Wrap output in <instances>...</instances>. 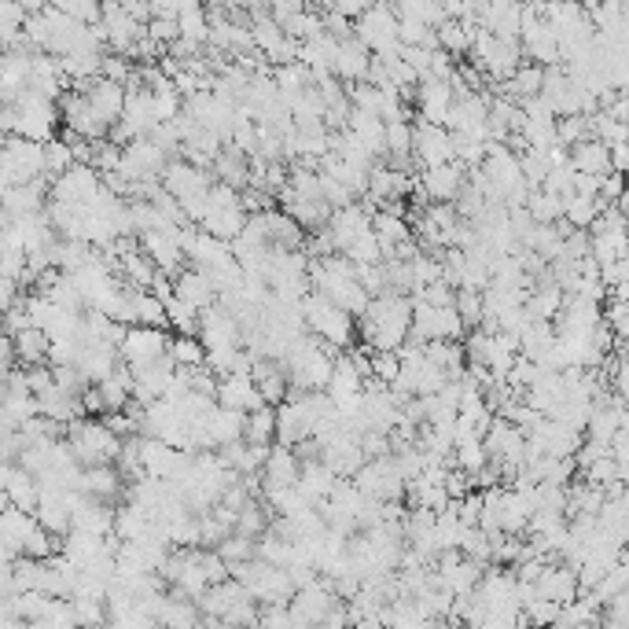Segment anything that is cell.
I'll use <instances>...</instances> for the list:
<instances>
[{
	"instance_id": "obj_1",
	"label": "cell",
	"mask_w": 629,
	"mask_h": 629,
	"mask_svg": "<svg viewBox=\"0 0 629 629\" xmlns=\"http://www.w3.org/2000/svg\"><path fill=\"white\" fill-rule=\"evenodd\" d=\"M412 324V295L383 291L368 298L365 313L357 317V335L365 339L368 350H398L409 335Z\"/></svg>"
},
{
	"instance_id": "obj_2",
	"label": "cell",
	"mask_w": 629,
	"mask_h": 629,
	"mask_svg": "<svg viewBox=\"0 0 629 629\" xmlns=\"http://www.w3.org/2000/svg\"><path fill=\"white\" fill-rule=\"evenodd\" d=\"M298 309H302L306 332L324 339V343H332L335 350H346V346L357 343V317H350L346 309L328 302L321 291H306V295L298 298Z\"/></svg>"
},
{
	"instance_id": "obj_3",
	"label": "cell",
	"mask_w": 629,
	"mask_h": 629,
	"mask_svg": "<svg viewBox=\"0 0 629 629\" xmlns=\"http://www.w3.org/2000/svg\"><path fill=\"white\" fill-rule=\"evenodd\" d=\"M354 37L372 56L398 52L401 41H398V15H394V4H390V0H376V4H368L361 15H354Z\"/></svg>"
},
{
	"instance_id": "obj_4",
	"label": "cell",
	"mask_w": 629,
	"mask_h": 629,
	"mask_svg": "<svg viewBox=\"0 0 629 629\" xmlns=\"http://www.w3.org/2000/svg\"><path fill=\"white\" fill-rule=\"evenodd\" d=\"M464 321L453 306H427L420 298H412V324H409V343L424 346L427 339H464Z\"/></svg>"
},
{
	"instance_id": "obj_5",
	"label": "cell",
	"mask_w": 629,
	"mask_h": 629,
	"mask_svg": "<svg viewBox=\"0 0 629 629\" xmlns=\"http://www.w3.org/2000/svg\"><path fill=\"white\" fill-rule=\"evenodd\" d=\"M170 354V328H151V324H126V332L118 339V357L122 365L133 372V368H144L151 361Z\"/></svg>"
},
{
	"instance_id": "obj_6",
	"label": "cell",
	"mask_w": 629,
	"mask_h": 629,
	"mask_svg": "<svg viewBox=\"0 0 629 629\" xmlns=\"http://www.w3.org/2000/svg\"><path fill=\"white\" fill-rule=\"evenodd\" d=\"M350 479L365 497H376V501H401L405 497V475L398 471V460L390 453L365 460Z\"/></svg>"
},
{
	"instance_id": "obj_7",
	"label": "cell",
	"mask_w": 629,
	"mask_h": 629,
	"mask_svg": "<svg viewBox=\"0 0 629 629\" xmlns=\"http://www.w3.org/2000/svg\"><path fill=\"white\" fill-rule=\"evenodd\" d=\"M0 173L8 177V184H23L41 177L45 173V144L26 140L19 133H8L4 148H0Z\"/></svg>"
},
{
	"instance_id": "obj_8",
	"label": "cell",
	"mask_w": 629,
	"mask_h": 629,
	"mask_svg": "<svg viewBox=\"0 0 629 629\" xmlns=\"http://www.w3.org/2000/svg\"><path fill=\"white\" fill-rule=\"evenodd\" d=\"M170 155L155 144L151 137H133L122 148V159H118V173L126 177L129 184L133 181H159L162 170H166Z\"/></svg>"
},
{
	"instance_id": "obj_9",
	"label": "cell",
	"mask_w": 629,
	"mask_h": 629,
	"mask_svg": "<svg viewBox=\"0 0 629 629\" xmlns=\"http://www.w3.org/2000/svg\"><path fill=\"white\" fill-rule=\"evenodd\" d=\"M339 596L332 593V585L324 582L321 574L309 585H298L291 600H287V611H291V626H317L324 622V615L332 611V604Z\"/></svg>"
},
{
	"instance_id": "obj_10",
	"label": "cell",
	"mask_w": 629,
	"mask_h": 629,
	"mask_svg": "<svg viewBox=\"0 0 629 629\" xmlns=\"http://www.w3.org/2000/svg\"><path fill=\"white\" fill-rule=\"evenodd\" d=\"M181 225H162V229L140 232L137 236L140 251L148 254L151 262H155V269L166 273V276H173L177 269H184V247H181V232H177Z\"/></svg>"
},
{
	"instance_id": "obj_11",
	"label": "cell",
	"mask_w": 629,
	"mask_h": 629,
	"mask_svg": "<svg viewBox=\"0 0 629 629\" xmlns=\"http://www.w3.org/2000/svg\"><path fill=\"white\" fill-rule=\"evenodd\" d=\"M195 335H199V343H203L206 350H232V346H243L240 321H236L221 302H214V306H206L203 313H199Z\"/></svg>"
},
{
	"instance_id": "obj_12",
	"label": "cell",
	"mask_w": 629,
	"mask_h": 629,
	"mask_svg": "<svg viewBox=\"0 0 629 629\" xmlns=\"http://www.w3.org/2000/svg\"><path fill=\"white\" fill-rule=\"evenodd\" d=\"M159 184L177 199V203H184V199H199V195L210 192L214 170H199V166H192L188 159H173V162H166Z\"/></svg>"
},
{
	"instance_id": "obj_13",
	"label": "cell",
	"mask_w": 629,
	"mask_h": 629,
	"mask_svg": "<svg viewBox=\"0 0 629 629\" xmlns=\"http://www.w3.org/2000/svg\"><path fill=\"white\" fill-rule=\"evenodd\" d=\"M468 170L460 166L457 159L453 162H438V166H424L416 173V192L427 195V203H453V195L460 192Z\"/></svg>"
},
{
	"instance_id": "obj_14",
	"label": "cell",
	"mask_w": 629,
	"mask_h": 629,
	"mask_svg": "<svg viewBox=\"0 0 629 629\" xmlns=\"http://www.w3.org/2000/svg\"><path fill=\"white\" fill-rule=\"evenodd\" d=\"M96 192H100V173L92 170L89 162H74L63 173H56L52 184H48V195L63 199V203H92Z\"/></svg>"
},
{
	"instance_id": "obj_15",
	"label": "cell",
	"mask_w": 629,
	"mask_h": 629,
	"mask_svg": "<svg viewBox=\"0 0 629 629\" xmlns=\"http://www.w3.org/2000/svg\"><path fill=\"white\" fill-rule=\"evenodd\" d=\"M412 159L416 166H438V162H453V137L446 126H431V122H416L412 126Z\"/></svg>"
},
{
	"instance_id": "obj_16",
	"label": "cell",
	"mask_w": 629,
	"mask_h": 629,
	"mask_svg": "<svg viewBox=\"0 0 629 629\" xmlns=\"http://www.w3.org/2000/svg\"><path fill=\"white\" fill-rule=\"evenodd\" d=\"M85 103L92 107V115L100 118L103 126L111 129L122 118V103H126V85H118L111 78H92L85 89H81Z\"/></svg>"
},
{
	"instance_id": "obj_17",
	"label": "cell",
	"mask_w": 629,
	"mask_h": 629,
	"mask_svg": "<svg viewBox=\"0 0 629 629\" xmlns=\"http://www.w3.org/2000/svg\"><path fill=\"white\" fill-rule=\"evenodd\" d=\"M412 103L420 111V122H431V126H446L449 103H453V92L442 78H420L416 89H412Z\"/></svg>"
},
{
	"instance_id": "obj_18",
	"label": "cell",
	"mask_w": 629,
	"mask_h": 629,
	"mask_svg": "<svg viewBox=\"0 0 629 629\" xmlns=\"http://www.w3.org/2000/svg\"><path fill=\"white\" fill-rule=\"evenodd\" d=\"M48 177H34V181H23V184H8L4 192H0V210L8 214V218H19V214H37V210H45V199H48Z\"/></svg>"
},
{
	"instance_id": "obj_19",
	"label": "cell",
	"mask_w": 629,
	"mask_h": 629,
	"mask_svg": "<svg viewBox=\"0 0 629 629\" xmlns=\"http://www.w3.org/2000/svg\"><path fill=\"white\" fill-rule=\"evenodd\" d=\"M214 401L225 405V409H236V412H251L258 405H265L258 387H254V379L247 372H229V376H218V387H214Z\"/></svg>"
},
{
	"instance_id": "obj_20",
	"label": "cell",
	"mask_w": 629,
	"mask_h": 629,
	"mask_svg": "<svg viewBox=\"0 0 629 629\" xmlns=\"http://www.w3.org/2000/svg\"><path fill=\"white\" fill-rule=\"evenodd\" d=\"M78 490L96 497V501H115V497H126V479L115 464H89V468L78 471Z\"/></svg>"
},
{
	"instance_id": "obj_21",
	"label": "cell",
	"mask_w": 629,
	"mask_h": 629,
	"mask_svg": "<svg viewBox=\"0 0 629 629\" xmlns=\"http://www.w3.org/2000/svg\"><path fill=\"white\" fill-rule=\"evenodd\" d=\"M368 63H372V52H368L354 34L343 37V41H335V52H332V74L346 85H354V81H365L368 74Z\"/></svg>"
},
{
	"instance_id": "obj_22",
	"label": "cell",
	"mask_w": 629,
	"mask_h": 629,
	"mask_svg": "<svg viewBox=\"0 0 629 629\" xmlns=\"http://www.w3.org/2000/svg\"><path fill=\"white\" fill-rule=\"evenodd\" d=\"M173 295L181 298V302H188V306L195 309V313H203L206 306H214L218 302V287L210 284V276H203L199 269H177L173 273Z\"/></svg>"
},
{
	"instance_id": "obj_23",
	"label": "cell",
	"mask_w": 629,
	"mask_h": 629,
	"mask_svg": "<svg viewBox=\"0 0 629 629\" xmlns=\"http://www.w3.org/2000/svg\"><path fill=\"white\" fill-rule=\"evenodd\" d=\"M251 379H254V387H258V394H262L265 405H280V401L287 398V387H291L280 357H254Z\"/></svg>"
},
{
	"instance_id": "obj_24",
	"label": "cell",
	"mask_w": 629,
	"mask_h": 629,
	"mask_svg": "<svg viewBox=\"0 0 629 629\" xmlns=\"http://www.w3.org/2000/svg\"><path fill=\"white\" fill-rule=\"evenodd\" d=\"M335 479H339V475H335V471L328 468L324 460H317V457L298 460V482H295V486H298V493H302V497L313 504V508H317V504H321L324 497L332 493Z\"/></svg>"
},
{
	"instance_id": "obj_25",
	"label": "cell",
	"mask_w": 629,
	"mask_h": 629,
	"mask_svg": "<svg viewBox=\"0 0 629 629\" xmlns=\"http://www.w3.org/2000/svg\"><path fill=\"white\" fill-rule=\"evenodd\" d=\"M34 398H37V412H41V416H48V420H56V424H63V427H67L70 420L85 416V412H81V398H78V394L63 390L56 379H52L45 390H37Z\"/></svg>"
},
{
	"instance_id": "obj_26",
	"label": "cell",
	"mask_w": 629,
	"mask_h": 629,
	"mask_svg": "<svg viewBox=\"0 0 629 629\" xmlns=\"http://www.w3.org/2000/svg\"><path fill=\"white\" fill-rule=\"evenodd\" d=\"M357 137V144L372 155V159H383V118L376 111H361V107H350V115H346V126Z\"/></svg>"
},
{
	"instance_id": "obj_27",
	"label": "cell",
	"mask_w": 629,
	"mask_h": 629,
	"mask_svg": "<svg viewBox=\"0 0 629 629\" xmlns=\"http://www.w3.org/2000/svg\"><path fill=\"white\" fill-rule=\"evenodd\" d=\"M567 162H571V170L593 173V177L611 173V162H607V144H600L596 137H585V140H578V144H571Z\"/></svg>"
},
{
	"instance_id": "obj_28",
	"label": "cell",
	"mask_w": 629,
	"mask_h": 629,
	"mask_svg": "<svg viewBox=\"0 0 629 629\" xmlns=\"http://www.w3.org/2000/svg\"><path fill=\"white\" fill-rule=\"evenodd\" d=\"M48 332L45 328H37V324H30V328H23V332L12 335V357L15 365H41V361H48Z\"/></svg>"
},
{
	"instance_id": "obj_29",
	"label": "cell",
	"mask_w": 629,
	"mask_h": 629,
	"mask_svg": "<svg viewBox=\"0 0 629 629\" xmlns=\"http://www.w3.org/2000/svg\"><path fill=\"white\" fill-rule=\"evenodd\" d=\"M96 394L103 401V412H115V409H126L129 405V394H133V372L126 365H118L111 376H103L100 383H92Z\"/></svg>"
},
{
	"instance_id": "obj_30",
	"label": "cell",
	"mask_w": 629,
	"mask_h": 629,
	"mask_svg": "<svg viewBox=\"0 0 629 629\" xmlns=\"http://www.w3.org/2000/svg\"><path fill=\"white\" fill-rule=\"evenodd\" d=\"M243 442L273 446L276 442V409L273 405H258V409L243 412Z\"/></svg>"
},
{
	"instance_id": "obj_31",
	"label": "cell",
	"mask_w": 629,
	"mask_h": 629,
	"mask_svg": "<svg viewBox=\"0 0 629 629\" xmlns=\"http://www.w3.org/2000/svg\"><path fill=\"white\" fill-rule=\"evenodd\" d=\"M280 206H284L287 214H291L306 232L324 229L328 218H332V206L324 203V199H280Z\"/></svg>"
},
{
	"instance_id": "obj_32",
	"label": "cell",
	"mask_w": 629,
	"mask_h": 629,
	"mask_svg": "<svg viewBox=\"0 0 629 629\" xmlns=\"http://www.w3.org/2000/svg\"><path fill=\"white\" fill-rule=\"evenodd\" d=\"M424 354H427V361H435L438 368H446L449 379L460 376L464 365H468V357H464V343H460V339H427Z\"/></svg>"
},
{
	"instance_id": "obj_33",
	"label": "cell",
	"mask_w": 629,
	"mask_h": 629,
	"mask_svg": "<svg viewBox=\"0 0 629 629\" xmlns=\"http://www.w3.org/2000/svg\"><path fill=\"white\" fill-rule=\"evenodd\" d=\"M4 493H8V504L23 508V512H34V508H37V479H34V471H26V468H19V464H12V475H8V482H4Z\"/></svg>"
},
{
	"instance_id": "obj_34",
	"label": "cell",
	"mask_w": 629,
	"mask_h": 629,
	"mask_svg": "<svg viewBox=\"0 0 629 629\" xmlns=\"http://www.w3.org/2000/svg\"><path fill=\"white\" fill-rule=\"evenodd\" d=\"M151 527V515L144 508H137L133 501H126L122 508H115V523H111V534L118 541H137L144 530Z\"/></svg>"
},
{
	"instance_id": "obj_35",
	"label": "cell",
	"mask_w": 629,
	"mask_h": 629,
	"mask_svg": "<svg viewBox=\"0 0 629 629\" xmlns=\"http://www.w3.org/2000/svg\"><path fill=\"white\" fill-rule=\"evenodd\" d=\"M607 199H600V195H563V221L571 225V229H589L596 218V210L604 206Z\"/></svg>"
},
{
	"instance_id": "obj_36",
	"label": "cell",
	"mask_w": 629,
	"mask_h": 629,
	"mask_svg": "<svg viewBox=\"0 0 629 629\" xmlns=\"http://www.w3.org/2000/svg\"><path fill=\"white\" fill-rule=\"evenodd\" d=\"M527 214L534 221H541V225H552V221H560L563 218V199L560 195H552L545 192V188H530L527 192Z\"/></svg>"
},
{
	"instance_id": "obj_37",
	"label": "cell",
	"mask_w": 629,
	"mask_h": 629,
	"mask_svg": "<svg viewBox=\"0 0 629 629\" xmlns=\"http://www.w3.org/2000/svg\"><path fill=\"white\" fill-rule=\"evenodd\" d=\"M170 357L177 368H199L206 365V346L199 335H170Z\"/></svg>"
},
{
	"instance_id": "obj_38",
	"label": "cell",
	"mask_w": 629,
	"mask_h": 629,
	"mask_svg": "<svg viewBox=\"0 0 629 629\" xmlns=\"http://www.w3.org/2000/svg\"><path fill=\"white\" fill-rule=\"evenodd\" d=\"M435 37H438V48H442V52H449L453 59L468 56L471 37H468V30L457 23V19H442V23L435 26Z\"/></svg>"
},
{
	"instance_id": "obj_39",
	"label": "cell",
	"mask_w": 629,
	"mask_h": 629,
	"mask_svg": "<svg viewBox=\"0 0 629 629\" xmlns=\"http://www.w3.org/2000/svg\"><path fill=\"white\" fill-rule=\"evenodd\" d=\"M162 306H166V324H170V332L195 335V328H199V313H195L188 302H181L177 295H170V298H162Z\"/></svg>"
},
{
	"instance_id": "obj_40",
	"label": "cell",
	"mask_w": 629,
	"mask_h": 629,
	"mask_svg": "<svg viewBox=\"0 0 629 629\" xmlns=\"http://www.w3.org/2000/svg\"><path fill=\"white\" fill-rule=\"evenodd\" d=\"M177 26H181V37L195 41V45H206V34H210V12H206L203 4H195V8H184L177 15Z\"/></svg>"
},
{
	"instance_id": "obj_41",
	"label": "cell",
	"mask_w": 629,
	"mask_h": 629,
	"mask_svg": "<svg viewBox=\"0 0 629 629\" xmlns=\"http://www.w3.org/2000/svg\"><path fill=\"white\" fill-rule=\"evenodd\" d=\"M346 258L357 265H372V262H383V251H379V240L376 232H372V225H368L365 232H357L354 240H350V247H346Z\"/></svg>"
},
{
	"instance_id": "obj_42",
	"label": "cell",
	"mask_w": 629,
	"mask_h": 629,
	"mask_svg": "<svg viewBox=\"0 0 629 629\" xmlns=\"http://www.w3.org/2000/svg\"><path fill=\"white\" fill-rule=\"evenodd\" d=\"M582 479H589V482H596V486H607V482H626V468L618 464L611 453H604V457H596V460H589L582 468Z\"/></svg>"
},
{
	"instance_id": "obj_43",
	"label": "cell",
	"mask_w": 629,
	"mask_h": 629,
	"mask_svg": "<svg viewBox=\"0 0 629 629\" xmlns=\"http://www.w3.org/2000/svg\"><path fill=\"white\" fill-rule=\"evenodd\" d=\"M486 449H482V438H468V442H457L453 446V468L468 471V475H475V471L486 464Z\"/></svg>"
},
{
	"instance_id": "obj_44",
	"label": "cell",
	"mask_w": 629,
	"mask_h": 629,
	"mask_svg": "<svg viewBox=\"0 0 629 629\" xmlns=\"http://www.w3.org/2000/svg\"><path fill=\"white\" fill-rule=\"evenodd\" d=\"M453 309L460 313L464 328H475L482 317V291H475V287H457V291H453Z\"/></svg>"
},
{
	"instance_id": "obj_45",
	"label": "cell",
	"mask_w": 629,
	"mask_h": 629,
	"mask_svg": "<svg viewBox=\"0 0 629 629\" xmlns=\"http://www.w3.org/2000/svg\"><path fill=\"white\" fill-rule=\"evenodd\" d=\"M383 155H412V126L409 122H383Z\"/></svg>"
},
{
	"instance_id": "obj_46",
	"label": "cell",
	"mask_w": 629,
	"mask_h": 629,
	"mask_svg": "<svg viewBox=\"0 0 629 629\" xmlns=\"http://www.w3.org/2000/svg\"><path fill=\"white\" fill-rule=\"evenodd\" d=\"M67 166H74V151L63 137H52L45 140V177L52 181L56 173H63Z\"/></svg>"
},
{
	"instance_id": "obj_47",
	"label": "cell",
	"mask_w": 629,
	"mask_h": 629,
	"mask_svg": "<svg viewBox=\"0 0 629 629\" xmlns=\"http://www.w3.org/2000/svg\"><path fill=\"white\" fill-rule=\"evenodd\" d=\"M56 12L78 19V23H100V0H48Z\"/></svg>"
},
{
	"instance_id": "obj_48",
	"label": "cell",
	"mask_w": 629,
	"mask_h": 629,
	"mask_svg": "<svg viewBox=\"0 0 629 629\" xmlns=\"http://www.w3.org/2000/svg\"><path fill=\"white\" fill-rule=\"evenodd\" d=\"M585 137H589V118H585V115L556 118V144L571 148V144H578V140H585Z\"/></svg>"
},
{
	"instance_id": "obj_49",
	"label": "cell",
	"mask_w": 629,
	"mask_h": 629,
	"mask_svg": "<svg viewBox=\"0 0 629 629\" xmlns=\"http://www.w3.org/2000/svg\"><path fill=\"white\" fill-rule=\"evenodd\" d=\"M144 30H148V37L155 41V45H170V41H177L181 37V26H177V15H151L148 23H144Z\"/></svg>"
},
{
	"instance_id": "obj_50",
	"label": "cell",
	"mask_w": 629,
	"mask_h": 629,
	"mask_svg": "<svg viewBox=\"0 0 629 629\" xmlns=\"http://www.w3.org/2000/svg\"><path fill=\"white\" fill-rule=\"evenodd\" d=\"M431 52L435 48H424V45H401L398 56L416 70V78H427V67H431Z\"/></svg>"
},
{
	"instance_id": "obj_51",
	"label": "cell",
	"mask_w": 629,
	"mask_h": 629,
	"mask_svg": "<svg viewBox=\"0 0 629 629\" xmlns=\"http://www.w3.org/2000/svg\"><path fill=\"white\" fill-rule=\"evenodd\" d=\"M15 298H19V284H15L12 276H0V317L12 309Z\"/></svg>"
},
{
	"instance_id": "obj_52",
	"label": "cell",
	"mask_w": 629,
	"mask_h": 629,
	"mask_svg": "<svg viewBox=\"0 0 629 629\" xmlns=\"http://www.w3.org/2000/svg\"><path fill=\"white\" fill-rule=\"evenodd\" d=\"M607 162H611V170L615 173H626V162H629L626 144H607Z\"/></svg>"
},
{
	"instance_id": "obj_53",
	"label": "cell",
	"mask_w": 629,
	"mask_h": 629,
	"mask_svg": "<svg viewBox=\"0 0 629 629\" xmlns=\"http://www.w3.org/2000/svg\"><path fill=\"white\" fill-rule=\"evenodd\" d=\"M15 4H19V8H23L26 15H30V12H41V8H48V0H15Z\"/></svg>"
},
{
	"instance_id": "obj_54",
	"label": "cell",
	"mask_w": 629,
	"mask_h": 629,
	"mask_svg": "<svg viewBox=\"0 0 629 629\" xmlns=\"http://www.w3.org/2000/svg\"><path fill=\"white\" fill-rule=\"evenodd\" d=\"M0 357H12V335L0 332Z\"/></svg>"
},
{
	"instance_id": "obj_55",
	"label": "cell",
	"mask_w": 629,
	"mask_h": 629,
	"mask_svg": "<svg viewBox=\"0 0 629 629\" xmlns=\"http://www.w3.org/2000/svg\"><path fill=\"white\" fill-rule=\"evenodd\" d=\"M464 4H468V8H471V4H479V0H464Z\"/></svg>"
}]
</instances>
